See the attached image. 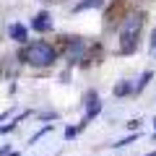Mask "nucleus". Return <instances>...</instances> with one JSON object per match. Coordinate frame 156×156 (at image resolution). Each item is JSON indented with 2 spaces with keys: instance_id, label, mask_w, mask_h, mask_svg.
<instances>
[{
  "instance_id": "f257e3e1",
  "label": "nucleus",
  "mask_w": 156,
  "mask_h": 156,
  "mask_svg": "<svg viewBox=\"0 0 156 156\" xmlns=\"http://www.w3.org/2000/svg\"><path fill=\"white\" fill-rule=\"evenodd\" d=\"M18 57H21V62L42 70V68H52L57 62V50L50 42H31V44H23Z\"/></svg>"
},
{
  "instance_id": "f03ea898",
  "label": "nucleus",
  "mask_w": 156,
  "mask_h": 156,
  "mask_svg": "<svg viewBox=\"0 0 156 156\" xmlns=\"http://www.w3.org/2000/svg\"><path fill=\"white\" fill-rule=\"evenodd\" d=\"M143 23H146L143 11L130 13L122 21V26H120V52L122 55H133L138 50V39H140V31H143Z\"/></svg>"
},
{
  "instance_id": "7ed1b4c3",
  "label": "nucleus",
  "mask_w": 156,
  "mask_h": 156,
  "mask_svg": "<svg viewBox=\"0 0 156 156\" xmlns=\"http://www.w3.org/2000/svg\"><path fill=\"white\" fill-rule=\"evenodd\" d=\"M101 115V99L96 91H86L83 94V117H81V128H86V125L91 122V120H96V117Z\"/></svg>"
},
{
  "instance_id": "20e7f679",
  "label": "nucleus",
  "mask_w": 156,
  "mask_h": 156,
  "mask_svg": "<svg viewBox=\"0 0 156 156\" xmlns=\"http://www.w3.org/2000/svg\"><path fill=\"white\" fill-rule=\"evenodd\" d=\"M52 13L50 11H39L37 16L31 18V31H37V34H47V31H52Z\"/></svg>"
},
{
  "instance_id": "39448f33",
  "label": "nucleus",
  "mask_w": 156,
  "mask_h": 156,
  "mask_svg": "<svg viewBox=\"0 0 156 156\" xmlns=\"http://www.w3.org/2000/svg\"><path fill=\"white\" fill-rule=\"evenodd\" d=\"M83 52H86V42H81V39H73V44L68 47V62H70V65L81 62V60H83Z\"/></svg>"
},
{
  "instance_id": "423d86ee",
  "label": "nucleus",
  "mask_w": 156,
  "mask_h": 156,
  "mask_svg": "<svg viewBox=\"0 0 156 156\" xmlns=\"http://www.w3.org/2000/svg\"><path fill=\"white\" fill-rule=\"evenodd\" d=\"M8 37L13 42H18V44H26L29 42V29L23 23H8Z\"/></svg>"
},
{
  "instance_id": "0eeeda50",
  "label": "nucleus",
  "mask_w": 156,
  "mask_h": 156,
  "mask_svg": "<svg viewBox=\"0 0 156 156\" xmlns=\"http://www.w3.org/2000/svg\"><path fill=\"white\" fill-rule=\"evenodd\" d=\"M112 94H115L117 99L133 96V94H135V83H133V81H128V78H125V81H117V83L112 86Z\"/></svg>"
},
{
  "instance_id": "6e6552de",
  "label": "nucleus",
  "mask_w": 156,
  "mask_h": 156,
  "mask_svg": "<svg viewBox=\"0 0 156 156\" xmlns=\"http://www.w3.org/2000/svg\"><path fill=\"white\" fill-rule=\"evenodd\" d=\"M91 8H104V0H81L73 5V13H81V11H91Z\"/></svg>"
},
{
  "instance_id": "1a4fd4ad",
  "label": "nucleus",
  "mask_w": 156,
  "mask_h": 156,
  "mask_svg": "<svg viewBox=\"0 0 156 156\" xmlns=\"http://www.w3.org/2000/svg\"><path fill=\"white\" fill-rule=\"evenodd\" d=\"M138 135H140V130H135V133H128V135H125V138L115 140V143H112V148H125V146L135 143V140H138Z\"/></svg>"
},
{
  "instance_id": "9d476101",
  "label": "nucleus",
  "mask_w": 156,
  "mask_h": 156,
  "mask_svg": "<svg viewBox=\"0 0 156 156\" xmlns=\"http://www.w3.org/2000/svg\"><path fill=\"white\" fill-rule=\"evenodd\" d=\"M151 78H154V70H143V73H140L138 83H135V94H140V91H143L146 86L151 83ZM135 94H133V96H135Z\"/></svg>"
},
{
  "instance_id": "9b49d317",
  "label": "nucleus",
  "mask_w": 156,
  "mask_h": 156,
  "mask_svg": "<svg viewBox=\"0 0 156 156\" xmlns=\"http://www.w3.org/2000/svg\"><path fill=\"white\" fill-rule=\"evenodd\" d=\"M52 128H55V122H47V125H44V128H39V130H37V133H34V135H31V138H29V146H34V143H37V140H42V138H44V135H47V133H52Z\"/></svg>"
},
{
  "instance_id": "f8f14e48",
  "label": "nucleus",
  "mask_w": 156,
  "mask_h": 156,
  "mask_svg": "<svg viewBox=\"0 0 156 156\" xmlns=\"http://www.w3.org/2000/svg\"><path fill=\"white\" fill-rule=\"evenodd\" d=\"M81 130H83V128H81V122H78V125H68L65 133H62V138H65V140H73L78 133H81Z\"/></svg>"
},
{
  "instance_id": "ddd939ff",
  "label": "nucleus",
  "mask_w": 156,
  "mask_h": 156,
  "mask_svg": "<svg viewBox=\"0 0 156 156\" xmlns=\"http://www.w3.org/2000/svg\"><path fill=\"white\" fill-rule=\"evenodd\" d=\"M39 120H44V122H55V120H60V115H57L55 109H52V112H42Z\"/></svg>"
},
{
  "instance_id": "4468645a",
  "label": "nucleus",
  "mask_w": 156,
  "mask_h": 156,
  "mask_svg": "<svg viewBox=\"0 0 156 156\" xmlns=\"http://www.w3.org/2000/svg\"><path fill=\"white\" fill-rule=\"evenodd\" d=\"M18 128V120H11V122H3L0 125V133H13Z\"/></svg>"
},
{
  "instance_id": "2eb2a0df",
  "label": "nucleus",
  "mask_w": 156,
  "mask_h": 156,
  "mask_svg": "<svg viewBox=\"0 0 156 156\" xmlns=\"http://www.w3.org/2000/svg\"><path fill=\"white\" fill-rule=\"evenodd\" d=\"M128 130H130V133L140 130V120H130V122H128Z\"/></svg>"
},
{
  "instance_id": "dca6fc26",
  "label": "nucleus",
  "mask_w": 156,
  "mask_h": 156,
  "mask_svg": "<svg viewBox=\"0 0 156 156\" xmlns=\"http://www.w3.org/2000/svg\"><path fill=\"white\" fill-rule=\"evenodd\" d=\"M11 112H13V109H8V112H0V125H3V122L8 120V117H11Z\"/></svg>"
},
{
  "instance_id": "f3484780",
  "label": "nucleus",
  "mask_w": 156,
  "mask_h": 156,
  "mask_svg": "<svg viewBox=\"0 0 156 156\" xmlns=\"http://www.w3.org/2000/svg\"><path fill=\"white\" fill-rule=\"evenodd\" d=\"M151 52H154V55H156V31L151 34Z\"/></svg>"
},
{
  "instance_id": "a211bd4d",
  "label": "nucleus",
  "mask_w": 156,
  "mask_h": 156,
  "mask_svg": "<svg viewBox=\"0 0 156 156\" xmlns=\"http://www.w3.org/2000/svg\"><path fill=\"white\" fill-rule=\"evenodd\" d=\"M151 138H154V143H156V120H154V135H151Z\"/></svg>"
},
{
  "instance_id": "6ab92c4d",
  "label": "nucleus",
  "mask_w": 156,
  "mask_h": 156,
  "mask_svg": "<svg viewBox=\"0 0 156 156\" xmlns=\"http://www.w3.org/2000/svg\"><path fill=\"white\" fill-rule=\"evenodd\" d=\"M8 156H21V154H18V151H11V154H8Z\"/></svg>"
},
{
  "instance_id": "aec40b11",
  "label": "nucleus",
  "mask_w": 156,
  "mask_h": 156,
  "mask_svg": "<svg viewBox=\"0 0 156 156\" xmlns=\"http://www.w3.org/2000/svg\"><path fill=\"white\" fill-rule=\"evenodd\" d=\"M146 156H156V151H148V154H146Z\"/></svg>"
}]
</instances>
